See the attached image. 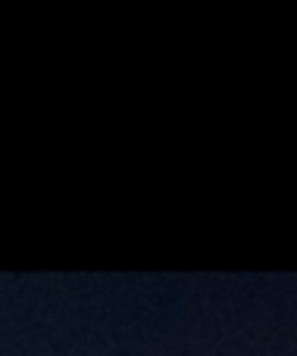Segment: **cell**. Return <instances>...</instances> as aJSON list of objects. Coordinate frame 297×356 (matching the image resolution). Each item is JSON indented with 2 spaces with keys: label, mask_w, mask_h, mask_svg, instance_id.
<instances>
[]
</instances>
